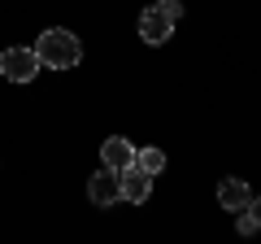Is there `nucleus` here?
Returning <instances> with one entry per match:
<instances>
[{"instance_id": "1", "label": "nucleus", "mask_w": 261, "mask_h": 244, "mask_svg": "<svg viewBox=\"0 0 261 244\" xmlns=\"http://www.w3.org/2000/svg\"><path fill=\"white\" fill-rule=\"evenodd\" d=\"M35 57H39V66H48V70H74L83 61V44L65 27H53L35 39Z\"/></svg>"}, {"instance_id": "2", "label": "nucleus", "mask_w": 261, "mask_h": 244, "mask_svg": "<svg viewBox=\"0 0 261 244\" xmlns=\"http://www.w3.org/2000/svg\"><path fill=\"white\" fill-rule=\"evenodd\" d=\"M0 75L13 79V83H31V79L39 75L35 48H5V53H0Z\"/></svg>"}, {"instance_id": "3", "label": "nucleus", "mask_w": 261, "mask_h": 244, "mask_svg": "<svg viewBox=\"0 0 261 244\" xmlns=\"http://www.w3.org/2000/svg\"><path fill=\"white\" fill-rule=\"evenodd\" d=\"M148 192H152V175H148V170H140V166L118 170V197H122V201L144 205V201H148Z\"/></svg>"}, {"instance_id": "4", "label": "nucleus", "mask_w": 261, "mask_h": 244, "mask_svg": "<svg viewBox=\"0 0 261 244\" xmlns=\"http://www.w3.org/2000/svg\"><path fill=\"white\" fill-rule=\"evenodd\" d=\"M170 31H174V18H170V13H161L157 5L140 13V39H144V44H166Z\"/></svg>"}, {"instance_id": "5", "label": "nucleus", "mask_w": 261, "mask_h": 244, "mask_svg": "<svg viewBox=\"0 0 261 244\" xmlns=\"http://www.w3.org/2000/svg\"><path fill=\"white\" fill-rule=\"evenodd\" d=\"M87 197H92V205H100V209H109L113 201H122L118 197V175H113V170L92 175V179H87Z\"/></svg>"}, {"instance_id": "6", "label": "nucleus", "mask_w": 261, "mask_h": 244, "mask_svg": "<svg viewBox=\"0 0 261 244\" xmlns=\"http://www.w3.org/2000/svg\"><path fill=\"white\" fill-rule=\"evenodd\" d=\"M100 157H105V170H126V166H135V149H130V140H122V135H113V140H105L100 144Z\"/></svg>"}, {"instance_id": "7", "label": "nucleus", "mask_w": 261, "mask_h": 244, "mask_svg": "<svg viewBox=\"0 0 261 244\" xmlns=\"http://www.w3.org/2000/svg\"><path fill=\"white\" fill-rule=\"evenodd\" d=\"M218 205L222 209H248L252 205V188L244 179H222V183H218Z\"/></svg>"}, {"instance_id": "8", "label": "nucleus", "mask_w": 261, "mask_h": 244, "mask_svg": "<svg viewBox=\"0 0 261 244\" xmlns=\"http://www.w3.org/2000/svg\"><path fill=\"white\" fill-rule=\"evenodd\" d=\"M135 166L148 170V175H161V170H166V153L161 149H140L135 153Z\"/></svg>"}, {"instance_id": "9", "label": "nucleus", "mask_w": 261, "mask_h": 244, "mask_svg": "<svg viewBox=\"0 0 261 244\" xmlns=\"http://www.w3.org/2000/svg\"><path fill=\"white\" fill-rule=\"evenodd\" d=\"M157 9H161V13H170V18L178 22V18H183V0H157Z\"/></svg>"}, {"instance_id": "10", "label": "nucleus", "mask_w": 261, "mask_h": 244, "mask_svg": "<svg viewBox=\"0 0 261 244\" xmlns=\"http://www.w3.org/2000/svg\"><path fill=\"white\" fill-rule=\"evenodd\" d=\"M240 235H257V223H252V214H240Z\"/></svg>"}, {"instance_id": "11", "label": "nucleus", "mask_w": 261, "mask_h": 244, "mask_svg": "<svg viewBox=\"0 0 261 244\" xmlns=\"http://www.w3.org/2000/svg\"><path fill=\"white\" fill-rule=\"evenodd\" d=\"M248 209H252V223H257V231H261V197H252Z\"/></svg>"}]
</instances>
